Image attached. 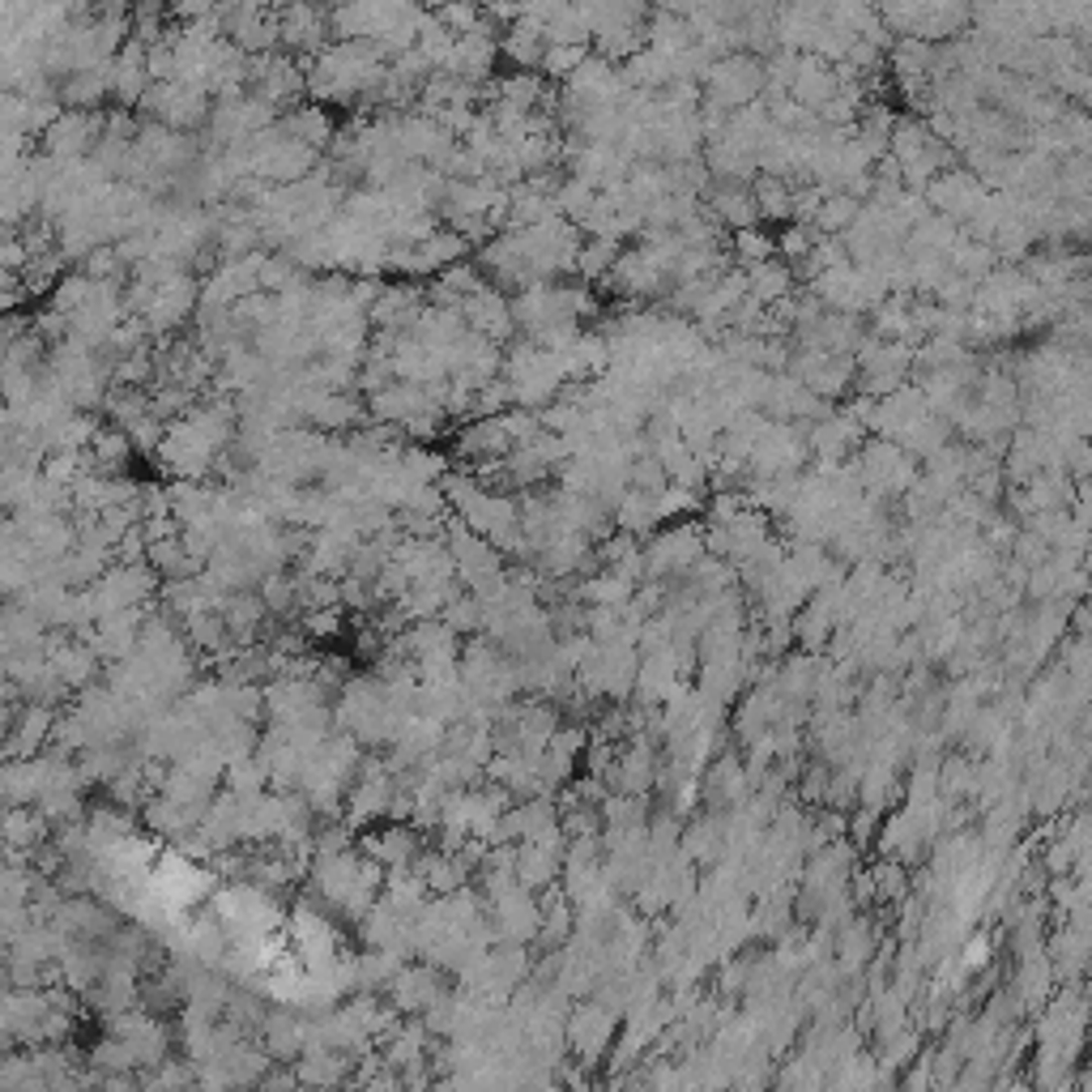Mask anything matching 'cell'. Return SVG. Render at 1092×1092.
Listing matches in <instances>:
<instances>
[{"label": "cell", "mask_w": 1092, "mask_h": 1092, "mask_svg": "<svg viewBox=\"0 0 1092 1092\" xmlns=\"http://www.w3.org/2000/svg\"><path fill=\"white\" fill-rule=\"evenodd\" d=\"M871 947H875V930L867 926V917H858L854 926L841 930V956H845L849 969H858V964L871 956Z\"/></svg>", "instance_id": "obj_2"}, {"label": "cell", "mask_w": 1092, "mask_h": 1092, "mask_svg": "<svg viewBox=\"0 0 1092 1092\" xmlns=\"http://www.w3.org/2000/svg\"><path fill=\"white\" fill-rule=\"evenodd\" d=\"M568 1037H572V1045L580 1049V1054H585V1062H593L615 1037V1012L611 1007H602V1003L576 1007L572 1020H568Z\"/></svg>", "instance_id": "obj_1"}, {"label": "cell", "mask_w": 1092, "mask_h": 1092, "mask_svg": "<svg viewBox=\"0 0 1092 1092\" xmlns=\"http://www.w3.org/2000/svg\"><path fill=\"white\" fill-rule=\"evenodd\" d=\"M871 884H875V897H879V901H901V897H905V871L897 867V862L879 867V871L871 875Z\"/></svg>", "instance_id": "obj_3"}]
</instances>
